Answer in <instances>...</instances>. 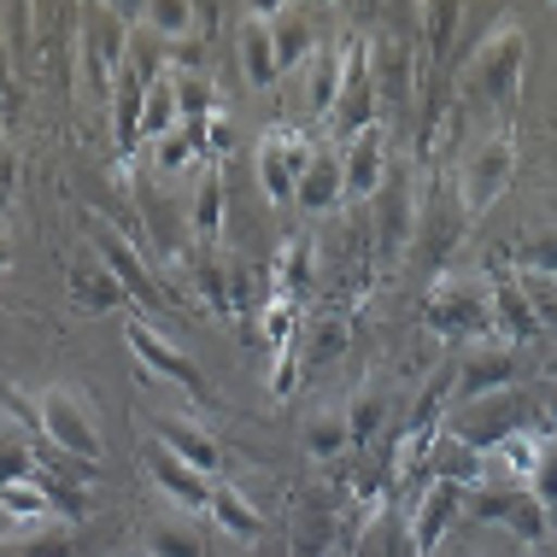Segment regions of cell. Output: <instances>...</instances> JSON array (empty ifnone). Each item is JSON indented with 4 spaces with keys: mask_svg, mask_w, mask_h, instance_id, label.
Returning <instances> with one entry per match:
<instances>
[{
    "mask_svg": "<svg viewBox=\"0 0 557 557\" xmlns=\"http://www.w3.org/2000/svg\"><path fill=\"white\" fill-rule=\"evenodd\" d=\"M423 323L441 341H493V276L475 270H451L423 299Z\"/></svg>",
    "mask_w": 557,
    "mask_h": 557,
    "instance_id": "1",
    "label": "cell"
},
{
    "mask_svg": "<svg viewBox=\"0 0 557 557\" xmlns=\"http://www.w3.org/2000/svg\"><path fill=\"white\" fill-rule=\"evenodd\" d=\"M36 429L48 434V446L71 463H100L107 458V441H100V423H95V405H88L77 387H48L36 399Z\"/></svg>",
    "mask_w": 557,
    "mask_h": 557,
    "instance_id": "2",
    "label": "cell"
},
{
    "mask_svg": "<svg viewBox=\"0 0 557 557\" xmlns=\"http://www.w3.org/2000/svg\"><path fill=\"white\" fill-rule=\"evenodd\" d=\"M124 341H129V352H135V364H141V382H171V387H183V394H194V399H206L212 387H206V375H200V364L176 346L164 329L153 323V318H135L124 323Z\"/></svg>",
    "mask_w": 557,
    "mask_h": 557,
    "instance_id": "3",
    "label": "cell"
},
{
    "mask_svg": "<svg viewBox=\"0 0 557 557\" xmlns=\"http://www.w3.org/2000/svg\"><path fill=\"white\" fill-rule=\"evenodd\" d=\"M318 159V141L294 124H270L259 141V188L270 206H294V188L306 176V164Z\"/></svg>",
    "mask_w": 557,
    "mask_h": 557,
    "instance_id": "4",
    "label": "cell"
},
{
    "mask_svg": "<svg viewBox=\"0 0 557 557\" xmlns=\"http://www.w3.org/2000/svg\"><path fill=\"white\" fill-rule=\"evenodd\" d=\"M522 59H529V48H522V29L499 24L475 48V59H470V83L481 88V100H493L499 112L517 107V95H522Z\"/></svg>",
    "mask_w": 557,
    "mask_h": 557,
    "instance_id": "5",
    "label": "cell"
},
{
    "mask_svg": "<svg viewBox=\"0 0 557 557\" xmlns=\"http://www.w3.org/2000/svg\"><path fill=\"white\" fill-rule=\"evenodd\" d=\"M329 124H335V135H364L375 129L382 117H375V83H370V48L358 36L341 41V95H335V112H329Z\"/></svg>",
    "mask_w": 557,
    "mask_h": 557,
    "instance_id": "6",
    "label": "cell"
},
{
    "mask_svg": "<svg viewBox=\"0 0 557 557\" xmlns=\"http://www.w3.org/2000/svg\"><path fill=\"white\" fill-rule=\"evenodd\" d=\"M510 176H517V141L499 129V135H487V141L470 153V164H463V188H458V206H463V218H481L493 200L510 188Z\"/></svg>",
    "mask_w": 557,
    "mask_h": 557,
    "instance_id": "7",
    "label": "cell"
},
{
    "mask_svg": "<svg viewBox=\"0 0 557 557\" xmlns=\"http://www.w3.org/2000/svg\"><path fill=\"white\" fill-rule=\"evenodd\" d=\"M470 499V517H481V522H493V529H505V534H517V540H546V529H552V517L534 505V493L529 487H475V493H463Z\"/></svg>",
    "mask_w": 557,
    "mask_h": 557,
    "instance_id": "8",
    "label": "cell"
},
{
    "mask_svg": "<svg viewBox=\"0 0 557 557\" xmlns=\"http://www.w3.org/2000/svg\"><path fill=\"white\" fill-rule=\"evenodd\" d=\"M510 411H517V387H505V394H487V399H463L458 411H451L446 434H451V441H463L470 451H481V458H487V451L499 446L505 434H517V429H522Z\"/></svg>",
    "mask_w": 557,
    "mask_h": 557,
    "instance_id": "9",
    "label": "cell"
},
{
    "mask_svg": "<svg viewBox=\"0 0 557 557\" xmlns=\"http://www.w3.org/2000/svg\"><path fill=\"white\" fill-rule=\"evenodd\" d=\"M88 230H95V247H100V259H107V270H112L117 282H124V294H129V299H141V306H159V299H164V288H159V276H153V270H147L141 247L117 235L107 218H95Z\"/></svg>",
    "mask_w": 557,
    "mask_h": 557,
    "instance_id": "10",
    "label": "cell"
},
{
    "mask_svg": "<svg viewBox=\"0 0 557 557\" xmlns=\"http://www.w3.org/2000/svg\"><path fill=\"white\" fill-rule=\"evenodd\" d=\"M463 487H451V481H429L423 493H417V505L405 510V522H411V540H417V557H434L441 552V540L451 534V522L463 517Z\"/></svg>",
    "mask_w": 557,
    "mask_h": 557,
    "instance_id": "11",
    "label": "cell"
},
{
    "mask_svg": "<svg viewBox=\"0 0 557 557\" xmlns=\"http://www.w3.org/2000/svg\"><path fill=\"white\" fill-rule=\"evenodd\" d=\"M147 475H153V487H159L176 510H183V517L206 510V505H212V493H218L212 475H200L194 463H183L176 451H164V446H147Z\"/></svg>",
    "mask_w": 557,
    "mask_h": 557,
    "instance_id": "12",
    "label": "cell"
},
{
    "mask_svg": "<svg viewBox=\"0 0 557 557\" xmlns=\"http://www.w3.org/2000/svg\"><path fill=\"white\" fill-rule=\"evenodd\" d=\"M341 171H346V200H375L387 188V124L352 135L341 153Z\"/></svg>",
    "mask_w": 557,
    "mask_h": 557,
    "instance_id": "13",
    "label": "cell"
},
{
    "mask_svg": "<svg viewBox=\"0 0 557 557\" xmlns=\"http://www.w3.org/2000/svg\"><path fill=\"white\" fill-rule=\"evenodd\" d=\"M505 387H517V346H499V341L470 346V358H463V370H458V405L505 394Z\"/></svg>",
    "mask_w": 557,
    "mask_h": 557,
    "instance_id": "14",
    "label": "cell"
},
{
    "mask_svg": "<svg viewBox=\"0 0 557 557\" xmlns=\"http://www.w3.org/2000/svg\"><path fill=\"white\" fill-rule=\"evenodd\" d=\"M153 446L176 451V458L194 463L200 475H218V463H223V446L194 423V417H183V411H153Z\"/></svg>",
    "mask_w": 557,
    "mask_h": 557,
    "instance_id": "15",
    "label": "cell"
},
{
    "mask_svg": "<svg viewBox=\"0 0 557 557\" xmlns=\"http://www.w3.org/2000/svg\"><path fill=\"white\" fill-rule=\"evenodd\" d=\"M294 206H299V212H311V218H329L335 206H346L341 153H323V147H318V159L306 164V176H299V188H294Z\"/></svg>",
    "mask_w": 557,
    "mask_h": 557,
    "instance_id": "16",
    "label": "cell"
},
{
    "mask_svg": "<svg viewBox=\"0 0 557 557\" xmlns=\"http://www.w3.org/2000/svg\"><path fill=\"white\" fill-rule=\"evenodd\" d=\"M206 517H212L230 540H240V546H259V540L270 534V517H264V510L252 505L240 487H218L212 505H206Z\"/></svg>",
    "mask_w": 557,
    "mask_h": 557,
    "instance_id": "17",
    "label": "cell"
},
{
    "mask_svg": "<svg viewBox=\"0 0 557 557\" xmlns=\"http://www.w3.org/2000/svg\"><path fill=\"white\" fill-rule=\"evenodd\" d=\"M493 341L517 346V341H540V318L522 294V282H493Z\"/></svg>",
    "mask_w": 557,
    "mask_h": 557,
    "instance_id": "18",
    "label": "cell"
},
{
    "mask_svg": "<svg viewBox=\"0 0 557 557\" xmlns=\"http://www.w3.org/2000/svg\"><path fill=\"white\" fill-rule=\"evenodd\" d=\"M264 18H270V36H276V65H282V77L318 53V36H311V24H306V12H299V7H264Z\"/></svg>",
    "mask_w": 557,
    "mask_h": 557,
    "instance_id": "19",
    "label": "cell"
},
{
    "mask_svg": "<svg viewBox=\"0 0 557 557\" xmlns=\"http://www.w3.org/2000/svg\"><path fill=\"white\" fill-rule=\"evenodd\" d=\"M71 299H77L83 311H112L117 299H129V294L107 270V259L95 252V259H71Z\"/></svg>",
    "mask_w": 557,
    "mask_h": 557,
    "instance_id": "20",
    "label": "cell"
},
{
    "mask_svg": "<svg viewBox=\"0 0 557 557\" xmlns=\"http://www.w3.org/2000/svg\"><path fill=\"white\" fill-rule=\"evenodd\" d=\"M358 557H417V540H411L405 510L375 505L370 510V529H364V540H358Z\"/></svg>",
    "mask_w": 557,
    "mask_h": 557,
    "instance_id": "21",
    "label": "cell"
},
{
    "mask_svg": "<svg viewBox=\"0 0 557 557\" xmlns=\"http://www.w3.org/2000/svg\"><path fill=\"white\" fill-rule=\"evenodd\" d=\"M429 463H434L429 481H451V487H463V493L487 487V458H481V451H470L463 441H451V434L429 451Z\"/></svg>",
    "mask_w": 557,
    "mask_h": 557,
    "instance_id": "22",
    "label": "cell"
},
{
    "mask_svg": "<svg viewBox=\"0 0 557 557\" xmlns=\"http://www.w3.org/2000/svg\"><path fill=\"white\" fill-rule=\"evenodd\" d=\"M240 59H247V83L252 88H270L282 77V65H276V36H270V18L264 12H252L247 24H240Z\"/></svg>",
    "mask_w": 557,
    "mask_h": 557,
    "instance_id": "23",
    "label": "cell"
},
{
    "mask_svg": "<svg viewBox=\"0 0 557 557\" xmlns=\"http://www.w3.org/2000/svg\"><path fill=\"white\" fill-rule=\"evenodd\" d=\"M0 510H7L18 529H41V522H53L59 510L48 499V487H41V475H24V481H7L0 487Z\"/></svg>",
    "mask_w": 557,
    "mask_h": 557,
    "instance_id": "24",
    "label": "cell"
},
{
    "mask_svg": "<svg viewBox=\"0 0 557 557\" xmlns=\"http://www.w3.org/2000/svg\"><path fill=\"white\" fill-rule=\"evenodd\" d=\"M171 129H183V112H176V83L171 77H153V83H147V95H141V124H135V135L153 147Z\"/></svg>",
    "mask_w": 557,
    "mask_h": 557,
    "instance_id": "25",
    "label": "cell"
},
{
    "mask_svg": "<svg viewBox=\"0 0 557 557\" xmlns=\"http://www.w3.org/2000/svg\"><path fill=\"white\" fill-rule=\"evenodd\" d=\"M135 24L153 41H188V29L200 24V7H188V0H153V7L135 12Z\"/></svg>",
    "mask_w": 557,
    "mask_h": 557,
    "instance_id": "26",
    "label": "cell"
},
{
    "mask_svg": "<svg viewBox=\"0 0 557 557\" xmlns=\"http://www.w3.org/2000/svg\"><path fill=\"white\" fill-rule=\"evenodd\" d=\"M200 159H206V141H200L194 124H183V129L164 135V141H153V171L159 176H188V171H200Z\"/></svg>",
    "mask_w": 557,
    "mask_h": 557,
    "instance_id": "27",
    "label": "cell"
},
{
    "mask_svg": "<svg viewBox=\"0 0 557 557\" xmlns=\"http://www.w3.org/2000/svg\"><path fill=\"white\" fill-rule=\"evenodd\" d=\"M188 230L200 235V240H218L223 235V176L218 171H200V183H194Z\"/></svg>",
    "mask_w": 557,
    "mask_h": 557,
    "instance_id": "28",
    "label": "cell"
},
{
    "mask_svg": "<svg viewBox=\"0 0 557 557\" xmlns=\"http://www.w3.org/2000/svg\"><path fill=\"white\" fill-rule=\"evenodd\" d=\"M540 451H546V441H540L534 429H517V434H505L499 446L487 451L493 463H499V470L510 475V481H522V487H529V475H534V463H540Z\"/></svg>",
    "mask_w": 557,
    "mask_h": 557,
    "instance_id": "29",
    "label": "cell"
},
{
    "mask_svg": "<svg viewBox=\"0 0 557 557\" xmlns=\"http://www.w3.org/2000/svg\"><path fill=\"white\" fill-rule=\"evenodd\" d=\"M147 557H206L200 534L188 529V517H164L153 522V534H147Z\"/></svg>",
    "mask_w": 557,
    "mask_h": 557,
    "instance_id": "30",
    "label": "cell"
},
{
    "mask_svg": "<svg viewBox=\"0 0 557 557\" xmlns=\"http://www.w3.org/2000/svg\"><path fill=\"white\" fill-rule=\"evenodd\" d=\"M352 446V434H346V411H318L306 423V451L318 463H329V458H341V451Z\"/></svg>",
    "mask_w": 557,
    "mask_h": 557,
    "instance_id": "31",
    "label": "cell"
},
{
    "mask_svg": "<svg viewBox=\"0 0 557 557\" xmlns=\"http://www.w3.org/2000/svg\"><path fill=\"white\" fill-rule=\"evenodd\" d=\"M18 557H71V529L65 522H41V529H18L12 534Z\"/></svg>",
    "mask_w": 557,
    "mask_h": 557,
    "instance_id": "32",
    "label": "cell"
},
{
    "mask_svg": "<svg viewBox=\"0 0 557 557\" xmlns=\"http://www.w3.org/2000/svg\"><path fill=\"white\" fill-rule=\"evenodd\" d=\"M529 493H534V505L546 510V517H557V441H546V451H540V463L529 475Z\"/></svg>",
    "mask_w": 557,
    "mask_h": 557,
    "instance_id": "33",
    "label": "cell"
},
{
    "mask_svg": "<svg viewBox=\"0 0 557 557\" xmlns=\"http://www.w3.org/2000/svg\"><path fill=\"white\" fill-rule=\"evenodd\" d=\"M24 475H36V463H29V446H24L12 429H0V487H7V481H24Z\"/></svg>",
    "mask_w": 557,
    "mask_h": 557,
    "instance_id": "34",
    "label": "cell"
},
{
    "mask_svg": "<svg viewBox=\"0 0 557 557\" xmlns=\"http://www.w3.org/2000/svg\"><path fill=\"white\" fill-rule=\"evenodd\" d=\"M375 429H382V399L364 394V399L352 405V411H346V434H352V446H370Z\"/></svg>",
    "mask_w": 557,
    "mask_h": 557,
    "instance_id": "35",
    "label": "cell"
},
{
    "mask_svg": "<svg viewBox=\"0 0 557 557\" xmlns=\"http://www.w3.org/2000/svg\"><path fill=\"white\" fill-rule=\"evenodd\" d=\"M294 387H299V352H294V346H282V352H276V370H270V394L288 399Z\"/></svg>",
    "mask_w": 557,
    "mask_h": 557,
    "instance_id": "36",
    "label": "cell"
},
{
    "mask_svg": "<svg viewBox=\"0 0 557 557\" xmlns=\"http://www.w3.org/2000/svg\"><path fill=\"white\" fill-rule=\"evenodd\" d=\"M341 346H346V323H335V318H329V323H318V329H311V358H335Z\"/></svg>",
    "mask_w": 557,
    "mask_h": 557,
    "instance_id": "37",
    "label": "cell"
},
{
    "mask_svg": "<svg viewBox=\"0 0 557 557\" xmlns=\"http://www.w3.org/2000/svg\"><path fill=\"white\" fill-rule=\"evenodd\" d=\"M200 141H206V153H230V147H235V135H230V117H223V112H212V117L200 124Z\"/></svg>",
    "mask_w": 557,
    "mask_h": 557,
    "instance_id": "38",
    "label": "cell"
},
{
    "mask_svg": "<svg viewBox=\"0 0 557 557\" xmlns=\"http://www.w3.org/2000/svg\"><path fill=\"white\" fill-rule=\"evenodd\" d=\"M7 194H12V153H0V206H7Z\"/></svg>",
    "mask_w": 557,
    "mask_h": 557,
    "instance_id": "39",
    "label": "cell"
},
{
    "mask_svg": "<svg viewBox=\"0 0 557 557\" xmlns=\"http://www.w3.org/2000/svg\"><path fill=\"white\" fill-rule=\"evenodd\" d=\"M546 417L557 423V387H546Z\"/></svg>",
    "mask_w": 557,
    "mask_h": 557,
    "instance_id": "40",
    "label": "cell"
},
{
    "mask_svg": "<svg viewBox=\"0 0 557 557\" xmlns=\"http://www.w3.org/2000/svg\"><path fill=\"white\" fill-rule=\"evenodd\" d=\"M7 259H12V247H7V235H0V270H7Z\"/></svg>",
    "mask_w": 557,
    "mask_h": 557,
    "instance_id": "41",
    "label": "cell"
}]
</instances>
